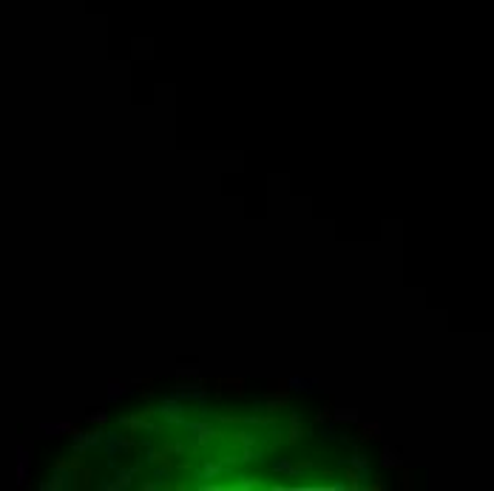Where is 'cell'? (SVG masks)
I'll return each mask as SVG.
<instances>
[{"mask_svg":"<svg viewBox=\"0 0 494 491\" xmlns=\"http://www.w3.org/2000/svg\"><path fill=\"white\" fill-rule=\"evenodd\" d=\"M182 426L194 434L196 446H205V443L213 440V429H210V423H199V420H182Z\"/></svg>","mask_w":494,"mask_h":491,"instance_id":"1","label":"cell"},{"mask_svg":"<svg viewBox=\"0 0 494 491\" xmlns=\"http://www.w3.org/2000/svg\"><path fill=\"white\" fill-rule=\"evenodd\" d=\"M74 440H77V452L83 455V452H88V448L100 446V443H102V432H86V434H80L77 429H74Z\"/></svg>","mask_w":494,"mask_h":491,"instance_id":"2","label":"cell"},{"mask_svg":"<svg viewBox=\"0 0 494 491\" xmlns=\"http://www.w3.org/2000/svg\"><path fill=\"white\" fill-rule=\"evenodd\" d=\"M273 469L281 471V474H287V477H298L301 474V469H298V466H293L287 457H276V460H273Z\"/></svg>","mask_w":494,"mask_h":491,"instance_id":"3","label":"cell"},{"mask_svg":"<svg viewBox=\"0 0 494 491\" xmlns=\"http://www.w3.org/2000/svg\"><path fill=\"white\" fill-rule=\"evenodd\" d=\"M287 386H290L293 392H313L318 383H315L313 378H290V381H287Z\"/></svg>","mask_w":494,"mask_h":491,"instance_id":"4","label":"cell"},{"mask_svg":"<svg viewBox=\"0 0 494 491\" xmlns=\"http://www.w3.org/2000/svg\"><path fill=\"white\" fill-rule=\"evenodd\" d=\"M224 474V466L222 463H205V469L196 474V480H213V477Z\"/></svg>","mask_w":494,"mask_h":491,"instance_id":"5","label":"cell"},{"mask_svg":"<svg viewBox=\"0 0 494 491\" xmlns=\"http://www.w3.org/2000/svg\"><path fill=\"white\" fill-rule=\"evenodd\" d=\"M17 455H20V460H17V483L23 485V483H26V474H29V452L20 448Z\"/></svg>","mask_w":494,"mask_h":491,"instance_id":"6","label":"cell"},{"mask_svg":"<svg viewBox=\"0 0 494 491\" xmlns=\"http://www.w3.org/2000/svg\"><path fill=\"white\" fill-rule=\"evenodd\" d=\"M381 463H384V469H392V466H401V455H398V452H395V448H384V457H381Z\"/></svg>","mask_w":494,"mask_h":491,"instance_id":"7","label":"cell"},{"mask_svg":"<svg viewBox=\"0 0 494 491\" xmlns=\"http://www.w3.org/2000/svg\"><path fill=\"white\" fill-rule=\"evenodd\" d=\"M74 429H77V426H71V423H46V426H43V432H49V434H54V437H57V434H63V432H74Z\"/></svg>","mask_w":494,"mask_h":491,"instance_id":"8","label":"cell"},{"mask_svg":"<svg viewBox=\"0 0 494 491\" xmlns=\"http://www.w3.org/2000/svg\"><path fill=\"white\" fill-rule=\"evenodd\" d=\"M122 395H125V383H117V381L108 383V400H117Z\"/></svg>","mask_w":494,"mask_h":491,"instance_id":"9","label":"cell"},{"mask_svg":"<svg viewBox=\"0 0 494 491\" xmlns=\"http://www.w3.org/2000/svg\"><path fill=\"white\" fill-rule=\"evenodd\" d=\"M335 420H347V423H355V420H358V412H355V409H335Z\"/></svg>","mask_w":494,"mask_h":491,"instance_id":"10","label":"cell"},{"mask_svg":"<svg viewBox=\"0 0 494 491\" xmlns=\"http://www.w3.org/2000/svg\"><path fill=\"white\" fill-rule=\"evenodd\" d=\"M256 480H253V477H242V480H239V483H233V485H230V488H233V491H247V488H256Z\"/></svg>","mask_w":494,"mask_h":491,"instance_id":"11","label":"cell"},{"mask_svg":"<svg viewBox=\"0 0 494 491\" xmlns=\"http://www.w3.org/2000/svg\"><path fill=\"white\" fill-rule=\"evenodd\" d=\"M378 432H381L378 423H366V426H364V437H366V440H375V437H378Z\"/></svg>","mask_w":494,"mask_h":491,"instance_id":"12","label":"cell"},{"mask_svg":"<svg viewBox=\"0 0 494 491\" xmlns=\"http://www.w3.org/2000/svg\"><path fill=\"white\" fill-rule=\"evenodd\" d=\"M350 466H352V469H364V466H369V463H366V457H364V455H352Z\"/></svg>","mask_w":494,"mask_h":491,"instance_id":"13","label":"cell"},{"mask_svg":"<svg viewBox=\"0 0 494 491\" xmlns=\"http://www.w3.org/2000/svg\"><path fill=\"white\" fill-rule=\"evenodd\" d=\"M88 420H91V423H105L108 415L105 412H97V415H88Z\"/></svg>","mask_w":494,"mask_h":491,"instance_id":"14","label":"cell"}]
</instances>
